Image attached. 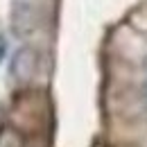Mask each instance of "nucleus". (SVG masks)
Here are the masks:
<instances>
[{
	"label": "nucleus",
	"mask_w": 147,
	"mask_h": 147,
	"mask_svg": "<svg viewBox=\"0 0 147 147\" xmlns=\"http://www.w3.org/2000/svg\"><path fill=\"white\" fill-rule=\"evenodd\" d=\"M34 23H36V14H34V7L27 2V0H16L14 2V9H11V27L16 32V36H25L34 30Z\"/></svg>",
	"instance_id": "nucleus-2"
},
{
	"label": "nucleus",
	"mask_w": 147,
	"mask_h": 147,
	"mask_svg": "<svg viewBox=\"0 0 147 147\" xmlns=\"http://www.w3.org/2000/svg\"><path fill=\"white\" fill-rule=\"evenodd\" d=\"M143 102H145V107H147V57H145V61H143Z\"/></svg>",
	"instance_id": "nucleus-3"
},
{
	"label": "nucleus",
	"mask_w": 147,
	"mask_h": 147,
	"mask_svg": "<svg viewBox=\"0 0 147 147\" xmlns=\"http://www.w3.org/2000/svg\"><path fill=\"white\" fill-rule=\"evenodd\" d=\"M5 57H7V38L5 34H0V63L5 61Z\"/></svg>",
	"instance_id": "nucleus-4"
},
{
	"label": "nucleus",
	"mask_w": 147,
	"mask_h": 147,
	"mask_svg": "<svg viewBox=\"0 0 147 147\" xmlns=\"http://www.w3.org/2000/svg\"><path fill=\"white\" fill-rule=\"evenodd\" d=\"M36 66H38V52L32 45H23L11 57L9 75L16 82H27V79H32V75L36 73Z\"/></svg>",
	"instance_id": "nucleus-1"
}]
</instances>
